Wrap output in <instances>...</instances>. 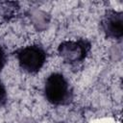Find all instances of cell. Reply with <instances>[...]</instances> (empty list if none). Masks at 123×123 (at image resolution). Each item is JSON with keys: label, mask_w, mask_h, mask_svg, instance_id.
<instances>
[{"label": "cell", "mask_w": 123, "mask_h": 123, "mask_svg": "<svg viewBox=\"0 0 123 123\" xmlns=\"http://www.w3.org/2000/svg\"><path fill=\"white\" fill-rule=\"evenodd\" d=\"M44 95L46 100L55 106L67 105L73 98L71 86L61 73H52L48 76L44 85Z\"/></svg>", "instance_id": "cell-1"}, {"label": "cell", "mask_w": 123, "mask_h": 123, "mask_svg": "<svg viewBox=\"0 0 123 123\" xmlns=\"http://www.w3.org/2000/svg\"><path fill=\"white\" fill-rule=\"evenodd\" d=\"M16 59L24 71L37 73L46 62V52L39 45H29L16 52Z\"/></svg>", "instance_id": "cell-2"}, {"label": "cell", "mask_w": 123, "mask_h": 123, "mask_svg": "<svg viewBox=\"0 0 123 123\" xmlns=\"http://www.w3.org/2000/svg\"><path fill=\"white\" fill-rule=\"evenodd\" d=\"M91 44L86 39L66 40L58 47V53L66 63H77L83 62L90 51Z\"/></svg>", "instance_id": "cell-3"}, {"label": "cell", "mask_w": 123, "mask_h": 123, "mask_svg": "<svg viewBox=\"0 0 123 123\" xmlns=\"http://www.w3.org/2000/svg\"><path fill=\"white\" fill-rule=\"evenodd\" d=\"M101 27L108 37L121 39L123 37V14L121 12L109 10L101 20Z\"/></svg>", "instance_id": "cell-4"}, {"label": "cell", "mask_w": 123, "mask_h": 123, "mask_svg": "<svg viewBox=\"0 0 123 123\" xmlns=\"http://www.w3.org/2000/svg\"><path fill=\"white\" fill-rule=\"evenodd\" d=\"M19 7L16 2H0V15L5 18H11L14 16L18 11Z\"/></svg>", "instance_id": "cell-5"}, {"label": "cell", "mask_w": 123, "mask_h": 123, "mask_svg": "<svg viewBox=\"0 0 123 123\" xmlns=\"http://www.w3.org/2000/svg\"><path fill=\"white\" fill-rule=\"evenodd\" d=\"M7 102V90L4 84L0 81V106L5 105Z\"/></svg>", "instance_id": "cell-6"}, {"label": "cell", "mask_w": 123, "mask_h": 123, "mask_svg": "<svg viewBox=\"0 0 123 123\" xmlns=\"http://www.w3.org/2000/svg\"><path fill=\"white\" fill-rule=\"evenodd\" d=\"M5 63H6V54L4 49L0 46V71L5 66Z\"/></svg>", "instance_id": "cell-7"}, {"label": "cell", "mask_w": 123, "mask_h": 123, "mask_svg": "<svg viewBox=\"0 0 123 123\" xmlns=\"http://www.w3.org/2000/svg\"><path fill=\"white\" fill-rule=\"evenodd\" d=\"M21 123H37L36 121H34L33 119H31V118H26V119H24Z\"/></svg>", "instance_id": "cell-8"}]
</instances>
